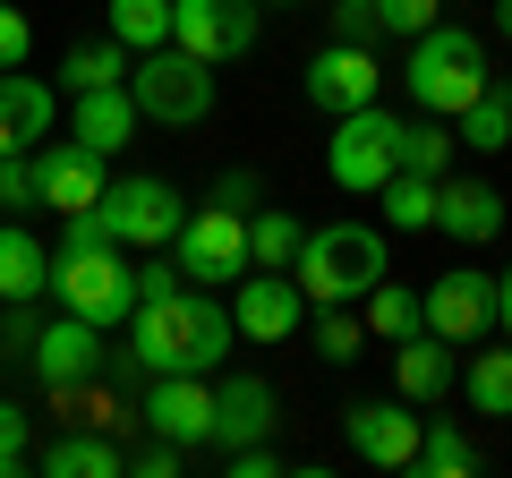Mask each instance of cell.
Wrapping results in <instances>:
<instances>
[{
  "instance_id": "obj_33",
  "label": "cell",
  "mask_w": 512,
  "mask_h": 478,
  "mask_svg": "<svg viewBox=\"0 0 512 478\" xmlns=\"http://www.w3.org/2000/svg\"><path fill=\"white\" fill-rule=\"evenodd\" d=\"M367 333H384V342L419 333V291H402V282H376V291H367Z\"/></svg>"
},
{
  "instance_id": "obj_14",
  "label": "cell",
  "mask_w": 512,
  "mask_h": 478,
  "mask_svg": "<svg viewBox=\"0 0 512 478\" xmlns=\"http://www.w3.org/2000/svg\"><path fill=\"white\" fill-rule=\"evenodd\" d=\"M137 419H146L154 436H171L180 453L188 444H214V385H205V376H154V393H146Z\"/></svg>"
},
{
  "instance_id": "obj_5",
  "label": "cell",
  "mask_w": 512,
  "mask_h": 478,
  "mask_svg": "<svg viewBox=\"0 0 512 478\" xmlns=\"http://www.w3.org/2000/svg\"><path fill=\"white\" fill-rule=\"evenodd\" d=\"M52 291L86 325H120L137 308V265L120 257V239H86V248H60L52 257Z\"/></svg>"
},
{
  "instance_id": "obj_13",
  "label": "cell",
  "mask_w": 512,
  "mask_h": 478,
  "mask_svg": "<svg viewBox=\"0 0 512 478\" xmlns=\"http://www.w3.org/2000/svg\"><path fill=\"white\" fill-rule=\"evenodd\" d=\"M26 350H35V376H43L52 393H77V385H94V368H103V325L60 316V325H43Z\"/></svg>"
},
{
  "instance_id": "obj_2",
  "label": "cell",
  "mask_w": 512,
  "mask_h": 478,
  "mask_svg": "<svg viewBox=\"0 0 512 478\" xmlns=\"http://www.w3.org/2000/svg\"><path fill=\"white\" fill-rule=\"evenodd\" d=\"M402 86H410V103H419V111H436V120H461V111L487 94V43L461 35V26H427V35H410Z\"/></svg>"
},
{
  "instance_id": "obj_31",
  "label": "cell",
  "mask_w": 512,
  "mask_h": 478,
  "mask_svg": "<svg viewBox=\"0 0 512 478\" xmlns=\"http://www.w3.org/2000/svg\"><path fill=\"white\" fill-rule=\"evenodd\" d=\"M308 342H316V359H359L367 325H359V316H350V299H325V308L308 316Z\"/></svg>"
},
{
  "instance_id": "obj_45",
  "label": "cell",
  "mask_w": 512,
  "mask_h": 478,
  "mask_svg": "<svg viewBox=\"0 0 512 478\" xmlns=\"http://www.w3.org/2000/svg\"><path fill=\"white\" fill-rule=\"evenodd\" d=\"M274 9H291V0H274Z\"/></svg>"
},
{
  "instance_id": "obj_18",
  "label": "cell",
  "mask_w": 512,
  "mask_h": 478,
  "mask_svg": "<svg viewBox=\"0 0 512 478\" xmlns=\"http://www.w3.org/2000/svg\"><path fill=\"white\" fill-rule=\"evenodd\" d=\"M103 180H111L103 154H86L77 137H69V146H43V154H35V188H43V205H52V214H86V205L103 197Z\"/></svg>"
},
{
  "instance_id": "obj_8",
  "label": "cell",
  "mask_w": 512,
  "mask_h": 478,
  "mask_svg": "<svg viewBox=\"0 0 512 478\" xmlns=\"http://www.w3.org/2000/svg\"><path fill=\"white\" fill-rule=\"evenodd\" d=\"M171 248H180V282H239L248 274V214H231V205L180 214Z\"/></svg>"
},
{
  "instance_id": "obj_6",
  "label": "cell",
  "mask_w": 512,
  "mask_h": 478,
  "mask_svg": "<svg viewBox=\"0 0 512 478\" xmlns=\"http://www.w3.org/2000/svg\"><path fill=\"white\" fill-rule=\"evenodd\" d=\"M393 137H402V120H393L384 103L333 111V146H325L333 188H350V197H376V188L393 180Z\"/></svg>"
},
{
  "instance_id": "obj_28",
  "label": "cell",
  "mask_w": 512,
  "mask_h": 478,
  "mask_svg": "<svg viewBox=\"0 0 512 478\" xmlns=\"http://www.w3.org/2000/svg\"><path fill=\"white\" fill-rule=\"evenodd\" d=\"M453 146H470V154H504V146H512V94L487 86L470 111H461V137H453Z\"/></svg>"
},
{
  "instance_id": "obj_34",
  "label": "cell",
  "mask_w": 512,
  "mask_h": 478,
  "mask_svg": "<svg viewBox=\"0 0 512 478\" xmlns=\"http://www.w3.org/2000/svg\"><path fill=\"white\" fill-rule=\"evenodd\" d=\"M26 205H43L35 163H26V154H0V214H26Z\"/></svg>"
},
{
  "instance_id": "obj_21",
  "label": "cell",
  "mask_w": 512,
  "mask_h": 478,
  "mask_svg": "<svg viewBox=\"0 0 512 478\" xmlns=\"http://www.w3.org/2000/svg\"><path fill=\"white\" fill-rule=\"evenodd\" d=\"M393 385H402V402H444L453 393V342H436V333H402V350H393Z\"/></svg>"
},
{
  "instance_id": "obj_23",
  "label": "cell",
  "mask_w": 512,
  "mask_h": 478,
  "mask_svg": "<svg viewBox=\"0 0 512 478\" xmlns=\"http://www.w3.org/2000/svg\"><path fill=\"white\" fill-rule=\"evenodd\" d=\"M393 171H427V180H444V171H453V129H444L436 111L402 120V137H393Z\"/></svg>"
},
{
  "instance_id": "obj_27",
  "label": "cell",
  "mask_w": 512,
  "mask_h": 478,
  "mask_svg": "<svg viewBox=\"0 0 512 478\" xmlns=\"http://www.w3.org/2000/svg\"><path fill=\"white\" fill-rule=\"evenodd\" d=\"M299 214H265V205H256L248 214V265H274V274H291V257H299Z\"/></svg>"
},
{
  "instance_id": "obj_32",
  "label": "cell",
  "mask_w": 512,
  "mask_h": 478,
  "mask_svg": "<svg viewBox=\"0 0 512 478\" xmlns=\"http://www.w3.org/2000/svg\"><path fill=\"white\" fill-rule=\"evenodd\" d=\"M60 77H69V86H120L128 77V43L111 35V43H77L69 60H60Z\"/></svg>"
},
{
  "instance_id": "obj_24",
  "label": "cell",
  "mask_w": 512,
  "mask_h": 478,
  "mask_svg": "<svg viewBox=\"0 0 512 478\" xmlns=\"http://www.w3.org/2000/svg\"><path fill=\"white\" fill-rule=\"evenodd\" d=\"M376 205H384L393 231H436V180H427V171H393V180L376 188Z\"/></svg>"
},
{
  "instance_id": "obj_41",
  "label": "cell",
  "mask_w": 512,
  "mask_h": 478,
  "mask_svg": "<svg viewBox=\"0 0 512 478\" xmlns=\"http://www.w3.org/2000/svg\"><path fill=\"white\" fill-rule=\"evenodd\" d=\"M214 205H231V214H256V180H248V171H222V180H214Z\"/></svg>"
},
{
  "instance_id": "obj_26",
  "label": "cell",
  "mask_w": 512,
  "mask_h": 478,
  "mask_svg": "<svg viewBox=\"0 0 512 478\" xmlns=\"http://www.w3.org/2000/svg\"><path fill=\"white\" fill-rule=\"evenodd\" d=\"M43 470H52V478H120L128 453H120V444H103V436H60L52 453H43Z\"/></svg>"
},
{
  "instance_id": "obj_7",
  "label": "cell",
  "mask_w": 512,
  "mask_h": 478,
  "mask_svg": "<svg viewBox=\"0 0 512 478\" xmlns=\"http://www.w3.org/2000/svg\"><path fill=\"white\" fill-rule=\"evenodd\" d=\"M180 188L171 180H103V197H94V222H103L120 248H163L171 231H180Z\"/></svg>"
},
{
  "instance_id": "obj_29",
  "label": "cell",
  "mask_w": 512,
  "mask_h": 478,
  "mask_svg": "<svg viewBox=\"0 0 512 478\" xmlns=\"http://www.w3.org/2000/svg\"><path fill=\"white\" fill-rule=\"evenodd\" d=\"M410 470H427V478H470V470H478V444L461 436V427H419Z\"/></svg>"
},
{
  "instance_id": "obj_11",
  "label": "cell",
  "mask_w": 512,
  "mask_h": 478,
  "mask_svg": "<svg viewBox=\"0 0 512 478\" xmlns=\"http://www.w3.org/2000/svg\"><path fill=\"white\" fill-rule=\"evenodd\" d=\"M231 325L248 333V342H291V333L308 325V291H299L291 274H274V265H248V274H239V299H231Z\"/></svg>"
},
{
  "instance_id": "obj_36",
  "label": "cell",
  "mask_w": 512,
  "mask_h": 478,
  "mask_svg": "<svg viewBox=\"0 0 512 478\" xmlns=\"http://www.w3.org/2000/svg\"><path fill=\"white\" fill-rule=\"evenodd\" d=\"M26 52H35V26H26V9L0 0V69H26Z\"/></svg>"
},
{
  "instance_id": "obj_16",
  "label": "cell",
  "mask_w": 512,
  "mask_h": 478,
  "mask_svg": "<svg viewBox=\"0 0 512 478\" xmlns=\"http://www.w3.org/2000/svg\"><path fill=\"white\" fill-rule=\"evenodd\" d=\"M274 419H282V402H274L265 376H222V385H214V444H222V453L265 444V436H274Z\"/></svg>"
},
{
  "instance_id": "obj_30",
  "label": "cell",
  "mask_w": 512,
  "mask_h": 478,
  "mask_svg": "<svg viewBox=\"0 0 512 478\" xmlns=\"http://www.w3.org/2000/svg\"><path fill=\"white\" fill-rule=\"evenodd\" d=\"M111 35H120L128 52L171 43V0H111Z\"/></svg>"
},
{
  "instance_id": "obj_44",
  "label": "cell",
  "mask_w": 512,
  "mask_h": 478,
  "mask_svg": "<svg viewBox=\"0 0 512 478\" xmlns=\"http://www.w3.org/2000/svg\"><path fill=\"white\" fill-rule=\"evenodd\" d=\"M495 26H504V35H512V0H495Z\"/></svg>"
},
{
  "instance_id": "obj_19",
  "label": "cell",
  "mask_w": 512,
  "mask_h": 478,
  "mask_svg": "<svg viewBox=\"0 0 512 478\" xmlns=\"http://www.w3.org/2000/svg\"><path fill=\"white\" fill-rule=\"evenodd\" d=\"M43 129H52V86L26 69H0V154L43 146Z\"/></svg>"
},
{
  "instance_id": "obj_43",
  "label": "cell",
  "mask_w": 512,
  "mask_h": 478,
  "mask_svg": "<svg viewBox=\"0 0 512 478\" xmlns=\"http://www.w3.org/2000/svg\"><path fill=\"white\" fill-rule=\"evenodd\" d=\"M495 325H504V342H512V265L495 274Z\"/></svg>"
},
{
  "instance_id": "obj_12",
  "label": "cell",
  "mask_w": 512,
  "mask_h": 478,
  "mask_svg": "<svg viewBox=\"0 0 512 478\" xmlns=\"http://www.w3.org/2000/svg\"><path fill=\"white\" fill-rule=\"evenodd\" d=\"M419 410L410 402H350L342 410V436L359 461H376V470H410V453H419Z\"/></svg>"
},
{
  "instance_id": "obj_10",
  "label": "cell",
  "mask_w": 512,
  "mask_h": 478,
  "mask_svg": "<svg viewBox=\"0 0 512 478\" xmlns=\"http://www.w3.org/2000/svg\"><path fill=\"white\" fill-rule=\"evenodd\" d=\"M256 9L265 0H171V43L197 60H239L256 43Z\"/></svg>"
},
{
  "instance_id": "obj_20",
  "label": "cell",
  "mask_w": 512,
  "mask_h": 478,
  "mask_svg": "<svg viewBox=\"0 0 512 478\" xmlns=\"http://www.w3.org/2000/svg\"><path fill=\"white\" fill-rule=\"evenodd\" d=\"M436 231L453 239H495L504 231V197H495V180H436Z\"/></svg>"
},
{
  "instance_id": "obj_40",
  "label": "cell",
  "mask_w": 512,
  "mask_h": 478,
  "mask_svg": "<svg viewBox=\"0 0 512 478\" xmlns=\"http://www.w3.org/2000/svg\"><path fill=\"white\" fill-rule=\"evenodd\" d=\"M128 470H146V478H171V470H180V444H171V436H154L146 453H128Z\"/></svg>"
},
{
  "instance_id": "obj_9",
  "label": "cell",
  "mask_w": 512,
  "mask_h": 478,
  "mask_svg": "<svg viewBox=\"0 0 512 478\" xmlns=\"http://www.w3.org/2000/svg\"><path fill=\"white\" fill-rule=\"evenodd\" d=\"M419 325L436 333V342H487L495 333V274H478V265L436 274L427 299H419Z\"/></svg>"
},
{
  "instance_id": "obj_4",
  "label": "cell",
  "mask_w": 512,
  "mask_h": 478,
  "mask_svg": "<svg viewBox=\"0 0 512 478\" xmlns=\"http://www.w3.org/2000/svg\"><path fill=\"white\" fill-rule=\"evenodd\" d=\"M128 103H137V120L197 129L205 111H214V60L180 52V43H154V52L128 60Z\"/></svg>"
},
{
  "instance_id": "obj_22",
  "label": "cell",
  "mask_w": 512,
  "mask_h": 478,
  "mask_svg": "<svg viewBox=\"0 0 512 478\" xmlns=\"http://www.w3.org/2000/svg\"><path fill=\"white\" fill-rule=\"evenodd\" d=\"M52 291V257H43V239L26 231V222H0V299L9 308H26V299Z\"/></svg>"
},
{
  "instance_id": "obj_39",
  "label": "cell",
  "mask_w": 512,
  "mask_h": 478,
  "mask_svg": "<svg viewBox=\"0 0 512 478\" xmlns=\"http://www.w3.org/2000/svg\"><path fill=\"white\" fill-rule=\"evenodd\" d=\"M222 470H231V478H274L282 461L265 453V444H239V453H222Z\"/></svg>"
},
{
  "instance_id": "obj_15",
  "label": "cell",
  "mask_w": 512,
  "mask_h": 478,
  "mask_svg": "<svg viewBox=\"0 0 512 478\" xmlns=\"http://www.w3.org/2000/svg\"><path fill=\"white\" fill-rule=\"evenodd\" d=\"M376 86H384V69L367 60V43H325L308 60V103L316 111H359V103H376Z\"/></svg>"
},
{
  "instance_id": "obj_42",
  "label": "cell",
  "mask_w": 512,
  "mask_h": 478,
  "mask_svg": "<svg viewBox=\"0 0 512 478\" xmlns=\"http://www.w3.org/2000/svg\"><path fill=\"white\" fill-rule=\"evenodd\" d=\"M180 282V265H137V299H154V291H171Z\"/></svg>"
},
{
  "instance_id": "obj_25",
  "label": "cell",
  "mask_w": 512,
  "mask_h": 478,
  "mask_svg": "<svg viewBox=\"0 0 512 478\" xmlns=\"http://www.w3.org/2000/svg\"><path fill=\"white\" fill-rule=\"evenodd\" d=\"M461 393H470L478 419H512V342L504 350H478L470 376H461Z\"/></svg>"
},
{
  "instance_id": "obj_37",
  "label": "cell",
  "mask_w": 512,
  "mask_h": 478,
  "mask_svg": "<svg viewBox=\"0 0 512 478\" xmlns=\"http://www.w3.org/2000/svg\"><path fill=\"white\" fill-rule=\"evenodd\" d=\"M18 470H26V410L0 402V478H18Z\"/></svg>"
},
{
  "instance_id": "obj_38",
  "label": "cell",
  "mask_w": 512,
  "mask_h": 478,
  "mask_svg": "<svg viewBox=\"0 0 512 478\" xmlns=\"http://www.w3.org/2000/svg\"><path fill=\"white\" fill-rule=\"evenodd\" d=\"M376 35V0H333V43H367Z\"/></svg>"
},
{
  "instance_id": "obj_35",
  "label": "cell",
  "mask_w": 512,
  "mask_h": 478,
  "mask_svg": "<svg viewBox=\"0 0 512 478\" xmlns=\"http://www.w3.org/2000/svg\"><path fill=\"white\" fill-rule=\"evenodd\" d=\"M376 26L384 35H427L436 26V0H376Z\"/></svg>"
},
{
  "instance_id": "obj_17",
  "label": "cell",
  "mask_w": 512,
  "mask_h": 478,
  "mask_svg": "<svg viewBox=\"0 0 512 478\" xmlns=\"http://www.w3.org/2000/svg\"><path fill=\"white\" fill-rule=\"evenodd\" d=\"M69 137H77L86 154H103V163L128 146V137H137V103H128V77H120V86H77V103H69Z\"/></svg>"
},
{
  "instance_id": "obj_1",
  "label": "cell",
  "mask_w": 512,
  "mask_h": 478,
  "mask_svg": "<svg viewBox=\"0 0 512 478\" xmlns=\"http://www.w3.org/2000/svg\"><path fill=\"white\" fill-rule=\"evenodd\" d=\"M128 325H137V359H146V376H214L222 350L239 342L231 308H222L214 291H188V282L137 299Z\"/></svg>"
},
{
  "instance_id": "obj_3",
  "label": "cell",
  "mask_w": 512,
  "mask_h": 478,
  "mask_svg": "<svg viewBox=\"0 0 512 478\" xmlns=\"http://www.w3.org/2000/svg\"><path fill=\"white\" fill-rule=\"evenodd\" d=\"M299 291H308V308H325V299H367L384 282V231H367V222H325V231L299 239Z\"/></svg>"
}]
</instances>
